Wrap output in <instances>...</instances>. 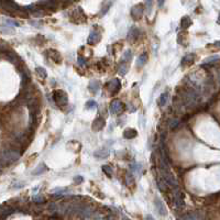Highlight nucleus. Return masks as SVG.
<instances>
[{
    "label": "nucleus",
    "instance_id": "obj_1",
    "mask_svg": "<svg viewBox=\"0 0 220 220\" xmlns=\"http://www.w3.org/2000/svg\"><path fill=\"white\" fill-rule=\"evenodd\" d=\"M19 157H20V152L18 150H6V151L2 152V154L0 156V164L2 166H8V165H11L15 162H17Z\"/></svg>",
    "mask_w": 220,
    "mask_h": 220
},
{
    "label": "nucleus",
    "instance_id": "obj_2",
    "mask_svg": "<svg viewBox=\"0 0 220 220\" xmlns=\"http://www.w3.org/2000/svg\"><path fill=\"white\" fill-rule=\"evenodd\" d=\"M53 99L55 101V104L57 105L60 108H63L66 105L68 104V99L67 96L63 90H55L53 93Z\"/></svg>",
    "mask_w": 220,
    "mask_h": 220
},
{
    "label": "nucleus",
    "instance_id": "obj_3",
    "mask_svg": "<svg viewBox=\"0 0 220 220\" xmlns=\"http://www.w3.org/2000/svg\"><path fill=\"white\" fill-rule=\"evenodd\" d=\"M143 12H144V6L142 3H138L134 7H132L131 17L134 20H140L142 18V15H143Z\"/></svg>",
    "mask_w": 220,
    "mask_h": 220
},
{
    "label": "nucleus",
    "instance_id": "obj_4",
    "mask_svg": "<svg viewBox=\"0 0 220 220\" xmlns=\"http://www.w3.org/2000/svg\"><path fill=\"white\" fill-rule=\"evenodd\" d=\"M106 88L107 90L110 91L111 94H117V93L120 90V88H121V84H120L119 79L114 78L106 84Z\"/></svg>",
    "mask_w": 220,
    "mask_h": 220
},
{
    "label": "nucleus",
    "instance_id": "obj_5",
    "mask_svg": "<svg viewBox=\"0 0 220 220\" xmlns=\"http://www.w3.org/2000/svg\"><path fill=\"white\" fill-rule=\"evenodd\" d=\"M110 109H111V112L114 114H120L122 111L124 110V105L122 104L119 99H116L110 104Z\"/></svg>",
    "mask_w": 220,
    "mask_h": 220
},
{
    "label": "nucleus",
    "instance_id": "obj_6",
    "mask_svg": "<svg viewBox=\"0 0 220 220\" xmlns=\"http://www.w3.org/2000/svg\"><path fill=\"white\" fill-rule=\"evenodd\" d=\"M140 36V30L138 28H135V27H133V28L131 29V30L129 31V33H128V36H127V39H128V41L129 42H131V43H133V42H135V41L138 40V38Z\"/></svg>",
    "mask_w": 220,
    "mask_h": 220
},
{
    "label": "nucleus",
    "instance_id": "obj_7",
    "mask_svg": "<svg viewBox=\"0 0 220 220\" xmlns=\"http://www.w3.org/2000/svg\"><path fill=\"white\" fill-rule=\"evenodd\" d=\"M99 41H100V34L96 32V31H91L88 36V40H87V43L89 45H95L96 43H98Z\"/></svg>",
    "mask_w": 220,
    "mask_h": 220
},
{
    "label": "nucleus",
    "instance_id": "obj_8",
    "mask_svg": "<svg viewBox=\"0 0 220 220\" xmlns=\"http://www.w3.org/2000/svg\"><path fill=\"white\" fill-rule=\"evenodd\" d=\"M105 123H106V122H105L104 118L98 117V118L93 122V130H94V131H99V130H101L105 127Z\"/></svg>",
    "mask_w": 220,
    "mask_h": 220
},
{
    "label": "nucleus",
    "instance_id": "obj_9",
    "mask_svg": "<svg viewBox=\"0 0 220 220\" xmlns=\"http://www.w3.org/2000/svg\"><path fill=\"white\" fill-rule=\"evenodd\" d=\"M48 55L50 56L52 60H53L55 63H57V64H61V62H62V56H61V54L58 53L57 51H55V50H48Z\"/></svg>",
    "mask_w": 220,
    "mask_h": 220
},
{
    "label": "nucleus",
    "instance_id": "obj_10",
    "mask_svg": "<svg viewBox=\"0 0 220 220\" xmlns=\"http://www.w3.org/2000/svg\"><path fill=\"white\" fill-rule=\"evenodd\" d=\"M155 208H156V210H157V213L159 214H161L162 216H165L166 215V208H165V206H164V204H163L161 200L159 199V198H156L155 199Z\"/></svg>",
    "mask_w": 220,
    "mask_h": 220
},
{
    "label": "nucleus",
    "instance_id": "obj_11",
    "mask_svg": "<svg viewBox=\"0 0 220 220\" xmlns=\"http://www.w3.org/2000/svg\"><path fill=\"white\" fill-rule=\"evenodd\" d=\"M0 32L3 34H13L15 33V29L12 28V25H9L7 23L0 25Z\"/></svg>",
    "mask_w": 220,
    "mask_h": 220
},
{
    "label": "nucleus",
    "instance_id": "obj_12",
    "mask_svg": "<svg viewBox=\"0 0 220 220\" xmlns=\"http://www.w3.org/2000/svg\"><path fill=\"white\" fill-rule=\"evenodd\" d=\"M138 135V132L137 130L134 129H126L123 132V137L126 138V139H133V138H135Z\"/></svg>",
    "mask_w": 220,
    "mask_h": 220
},
{
    "label": "nucleus",
    "instance_id": "obj_13",
    "mask_svg": "<svg viewBox=\"0 0 220 220\" xmlns=\"http://www.w3.org/2000/svg\"><path fill=\"white\" fill-rule=\"evenodd\" d=\"M194 61H195V55H194V54H187V55L183 58L182 65H185V64H186V65H192V64L194 63Z\"/></svg>",
    "mask_w": 220,
    "mask_h": 220
},
{
    "label": "nucleus",
    "instance_id": "obj_14",
    "mask_svg": "<svg viewBox=\"0 0 220 220\" xmlns=\"http://www.w3.org/2000/svg\"><path fill=\"white\" fill-rule=\"evenodd\" d=\"M88 88H89V90H90L91 94H97V93L99 91V84H98V81H91V83L89 84Z\"/></svg>",
    "mask_w": 220,
    "mask_h": 220
},
{
    "label": "nucleus",
    "instance_id": "obj_15",
    "mask_svg": "<svg viewBox=\"0 0 220 220\" xmlns=\"http://www.w3.org/2000/svg\"><path fill=\"white\" fill-rule=\"evenodd\" d=\"M190 25H192V20H190V18L189 17H184V18L182 19V21H181V27H182L183 29H187Z\"/></svg>",
    "mask_w": 220,
    "mask_h": 220
},
{
    "label": "nucleus",
    "instance_id": "obj_16",
    "mask_svg": "<svg viewBox=\"0 0 220 220\" xmlns=\"http://www.w3.org/2000/svg\"><path fill=\"white\" fill-rule=\"evenodd\" d=\"M147 53H143L142 55L139 56V58H138V61H137L138 66H139V67L143 66L145 63H147Z\"/></svg>",
    "mask_w": 220,
    "mask_h": 220
},
{
    "label": "nucleus",
    "instance_id": "obj_17",
    "mask_svg": "<svg viewBox=\"0 0 220 220\" xmlns=\"http://www.w3.org/2000/svg\"><path fill=\"white\" fill-rule=\"evenodd\" d=\"M157 186H159V189L161 192H166L167 187H168L164 180H157Z\"/></svg>",
    "mask_w": 220,
    "mask_h": 220
},
{
    "label": "nucleus",
    "instance_id": "obj_18",
    "mask_svg": "<svg viewBox=\"0 0 220 220\" xmlns=\"http://www.w3.org/2000/svg\"><path fill=\"white\" fill-rule=\"evenodd\" d=\"M167 99H168V94L167 93H163L162 95H161V97H160V100H159V105L161 107H163L165 104H166Z\"/></svg>",
    "mask_w": 220,
    "mask_h": 220
},
{
    "label": "nucleus",
    "instance_id": "obj_19",
    "mask_svg": "<svg viewBox=\"0 0 220 220\" xmlns=\"http://www.w3.org/2000/svg\"><path fill=\"white\" fill-rule=\"evenodd\" d=\"M182 218L183 219H202V217L198 215V213H190L189 215H185Z\"/></svg>",
    "mask_w": 220,
    "mask_h": 220
},
{
    "label": "nucleus",
    "instance_id": "obj_20",
    "mask_svg": "<svg viewBox=\"0 0 220 220\" xmlns=\"http://www.w3.org/2000/svg\"><path fill=\"white\" fill-rule=\"evenodd\" d=\"M36 73H38V75L40 76L42 79L46 77V71L44 68H42V67H38V68H36Z\"/></svg>",
    "mask_w": 220,
    "mask_h": 220
},
{
    "label": "nucleus",
    "instance_id": "obj_21",
    "mask_svg": "<svg viewBox=\"0 0 220 220\" xmlns=\"http://www.w3.org/2000/svg\"><path fill=\"white\" fill-rule=\"evenodd\" d=\"M109 154V152H108V150H100V151H98V152H96L95 153V156H98V157H106L107 155Z\"/></svg>",
    "mask_w": 220,
    "mask_h": 220
},
{
    "label": "nucleus",
    "instance_id": "obj_22",
    "mask_svg": "<svg viewBox=\"0 0 220 220\" xmlns=\"http://www.w3.org/2000/svg\"><path fill=\"white\" fill-rule=\"evenodd\" d=\"M102 171H104L105 174L108 175L109 177H111V176H112V170H111V167H110V166L104 165V166H102Z\"/></svg>",
    "mask_w": 220,
    "mask_h": 220
},
{
    "label": "nucleus",
    "instance_id": "obj_23",
    "mask_svg": "<svg viewBox=\"0 0 220 220\" xmlns=\"http://www.w3.org/2000/svg\"><path fill=\"white\" fill-rule=\"evenodd\" d=\"M33 200H34V202H36V204H42V202H44L45 198H44L42 195H36Z\"/></svg>",
    "mask_w": 220,
    "mask_h": 220
},
{
    "label": "nucleus",
    "instance_id": "obj_24",
    "mask_svg": "<svg viewBox=\"0 0 220 220\" xmlns=\"http://www.w3.org/2000/svg\"><path fill=\"white\" fill-rule=\"evenodd\" d=\"M45 165H43V164H41L40 166L36 168L35 171H33V174H41V173L43 172V171H45Z\"/></svg>",
    "mask_w": 220,
    "mask_h": 220
},
{
    "label": "nucleus",
    "instance_id": "obj_25",
    "mask_svg": "<svg viewBox=\"0 0 220 220\" xmlns=\"http://www.w3.org/2000/svg\"><path fill=\"white\" fill-rule=\"evenodd\" d=\"M145 8H147V12H150L152 8V0H145Z\"/></svg>",
    "mask_w": 220,
    "mask_h": 220
},
{
    "label": "nucleus",
    "instance_id": "obj_26",
    "mask_svg": "<svg viewBox=\"0 0 220 220\" xmlns=\"http://www.w3.org/2000/svg\"><path fill=\"white\" fill-rule=\"evenodd\" d=\"M130 181H132V182H133V177H132V175L130 174V173H128V174H127V177H126L127 185H130V184H131V182H130Z\"/></svg>",
    "mask_w": 220,
    "mask_h": 220
},
{
    "label": "nucleus",
    "instance_id": "obj_27",
    "mask_svg": "<svg viewBox=\"0 0 220 220\" xmlns=\"http://www.w3.org/2000/svg\"><path fill=\"white\" fill-rule=\"evenodd\" d=\"M86 106L88 107V108H94V107H96V106H97V104H96V101H94V100H89V101H87Z\"/></svg>",
    "mask_w": 220,
    "mask_h": 220
},
{
    "label": "nucleus",
    "instance_id": "obj_28",
    "mask_svg": "<svg viewBox=\"0 0 220 220\" xmlns=\"http://www.w3.org/2000/svg\"><path fill=\"white\" fill-rule=\"evenodd\" d=\"M74 181H75V183H77V184H79V183L83 182V177H81V176H76L75 178H74Z\"/></svg>",
    "mask_w": 220,
    "mask_h": 220
},
{
    "label": "nucleus",
    "instance_id": "obj_29",
    "mask_svg": "<svg viewBox=\"0 0 220 220\" xmlns=\"http://www.w3.org/2000/svg\"><path fill=\"white\" fill-rule=\"evenodd\" d=\"M78 63L81 64V65H85V63H86V60H85V58L81 57H81L78 58Z\"/></svg>",
    "mask_w": 220,
    "mask_h": 220
},
{
    "label": "nucleus",
    "instance_id": "obj_30",
    "mask_svg": "<svg viewBox=\"0 0 220 220\" xmlns=\"http://www.w3.org/2000/svg\"><path fill=\"white\" fill-rule=\"evenodd\" d=\"M177 124H178V121H177V120H174V121L172 122V124H171V128H175Z\"/></svg>",
    "mask_w": 220,
    "mask_h": 220
},
{
    "label": "nucleus",
    "instance_id": "obj_31",
    "mask_svg": "<svg viewBox=\"0 0 220 220\" xmlns=\"http://www.w3.org/2000/svg\"><path fill=\"white\" fill-rule=\"evenodd\" d=\"M164 1H165V0H159V6H160V7H162L163 3H164Z\"/></svg>",
    "mask_w": 220,
    "mask_h": 220
}]
</instances>
